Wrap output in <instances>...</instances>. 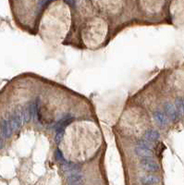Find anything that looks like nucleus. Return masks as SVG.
Listing matches in <instances>:
<instances>
[{
  "instance_id": "nucleus-1",
  "label": "nucleus",
  "mask_w": 184,
  "mask_h": 185,
  "mask_svg": "<svg viewBox=\"0 0 184 185\" xmlns=\"http://www.w3.org/2000/svg\"><path fill=\"white\" fill-rule=\"evenodd\" d=\"M70 5L71 23L63 45L80 50L96 51L113 39L109 23L94 8L92 1H68Z\"/></svg>"
},
{
  "instance_id": "nucleus-2",
  "label": "nucleus",
  "mask_w": 184,
  "mask_h": 185,
  "mask_svg": "<svg viewBox=\"0 0 184 185\" xmlns=\"http://www.w3.org/2000/svg\"><path fill=\"white\" fill-rule=\"evenodd\" d=\"M104 143L99 126L91 120H74L68 124L58 142V149L64 159L72 164L90 161Z\"/></svg>"
},
{
  "instance_id": "nucleus-3",
  "label": "nucleus",
  "mask_w": 184,
  "mask_h": 185,
  "mask_svg": "<svg viewBox=\"0 0 184 185\" xmlns=\"http://www.w3.org/2000/svg\"><path fill=\"white\" fill-rule=\"evenodd\" d=\"M71 10L68 1H48L39 24L38 35L48 45H61L70 31Z\"/></svg>"
},
{
  "instance_id": "nucleus-4",
  "label": "nucleus",
  "mask_w": 184,
  "mask_h": 185,
  "mask_svg": "<svg viewBox=\"0 0 184 185\" xmlns=\"http://www.w3.org/2000/svg\"><path fill=\"white\" fill-rule=\"evenodd\" d=\"M10 4L19 28L32 35H38L39 24L48 1H12Z\"/></svg>"
},
{
  "instance_id": "nucleus-5",
  "label": "nucleus",
  "mask_w": 184,
  "mask_h": 185,
  "mask_svg": "<svg viewBox=\"0 0 184 185\" xmlns=\"http://www.w3.org/2000/svg\"><path fill=\"white\" fill-rule=\"evenodd\" d=\"M166 4L164 1H134L133 26L161 23Z\"/></svg>"
}]
</instances>
